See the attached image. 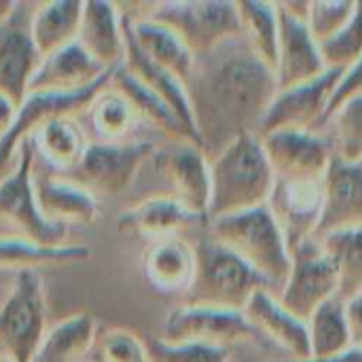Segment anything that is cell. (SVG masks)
<instances>
[{"label":"cell","instance_id":"obj_1","mask_svg":"<svg viewBox=\"0 0 362 362\" xmlns=\"http://www.w3.org/2000/svg\"><path fill=\"white\" fill-rule=\"evenodd\" d=\"M185 89L197 142L208 159L242 136H257L278 93L274 70L255 55L244 36L197 57Z\"/></svg>","mask_w":362,"mask_h":362},{"label":"cell","instance_id":"obj_2","mask_svg":"<svg viewBox=\"0 0 362 362\" xmlns=\"http://www.w3.org/2000/svg\"><path fill=\"white\" fill-rule=\"evenodd\" d=\"M276 176L259 136H242L210 159L208 221L267 204Z\"/></svg>","mask_w":362,"mask_h":362},{"label":"cell","instance_id":"obj_3","mask_svg":"<svg viewBox=\"0 0 362 362\" xmlns=\"http://www.w3.org/2000/svg\"><path fill=\"white\" fill-rule=\"evenodd\" d=\"M206 231L259 274L274 295L284 286L293 259L267 206L206 223Z\"/></svg>","mask_w":362,"mask_h":362},{"label":"cell","instance_id":"obj_4","mask_svg":"<svg viewBox=\"0 0 362 362\" xmlns=\"http://www.w3.org/2000/svg\"><path fill=\"white\" fill-rule=\"evenodd\" d=\"M195 276L182 303L244 312L259 291H269L267 282L255 274L240 257L216 242L208 231L193 244Z\"/></svg>","mask_w":362,"mask_h":362},{"label":"cell","instance_id":"obj_5","mask_svg":"<svg viewBox=\"0 0 362 362\" xmlns=\"http://www.w3.org/2000/svg\"><path fill=\"white\" fill-rule=\"evenodd\" d=\"M142 17L155 19L170 28L191 51L204 57L223 42L242 36V21L238 2L218 0H185V2H157L148 4Z\"/></svg>","mask_w":362,"mask_h":362},{"label":"cell","instance_id":"obj_6","mask_svg":"<svg viewBox=\"0 0 362 362\" xmlns=\"http://www.w3.org/2000/svg\"><path fill=\"white\" fill-rule=\"evenodd\" d=\"M47 331L42 276L38 272H21L0 305V350L15 362H32Z\"/></svg>","mask_w":362,"mask_h":362},{"label":"cell","instance_id":"obj_7","mask_svg":"<svg viewBox=\"0 0 362 362\" xmlns=\"http://www.w3.org/2000/svg\"><path fill=\"white\" fill-rule=\"evenodd\" d=\"M15 168L0 180V221L19 231V238L32 240L45 246L66 244L68 229L49 223L36 202L34 191V146L23 140L17 148Z\"/></svg>","mask_w":362,"mask_h":362},{"label":"cell","instance_id":"obj_8","mask_svg":"<svg viewBox=\"0 0 362 362\" xmlns=\"http://www.w3.org/2000/svg\"><path fill=\"white\" fill-rule=\"evenodd\" d=\"M291 274L280 293L276 295V299L295 318L308 322L318 308L337 297V269L322 250L318 238L299 246L291 255Z\"/></svg>","mask_w":362,"mask_h":362},{"label":"cell","instance_id":"obj_9","mask_svg":"<svg viewBox=\"0 0 362 362\" xmlns=\"http://www.w3.org/2000/svg\"><path fill=\"white\" fill-rule=\"evenodd\" d=\"M112 72L115 70L104 74L98 83L78 91H30L17 106L11 132L0 140V168L15 159L19 144L28 140L40 125L57 119H74L87 112L95 95L110 85Z\"/></svg>","mask_w":362,"mask_h":362},{"label":"cell","instance_id":"obj_10","mask_svg":"<svg viewBox=\"0 0 362 362\" xmlns=\"http://www.w3.org/2000/svg\"><path fill=\"white\" fill-rule=\"evenodd\" d=\"M161 339L229 350L235 344L259 341L261 337L242 312L182 303L165 316Z\"/></svg>","mask_w":362,"mask_h":362},{"label":"cell","instance_id":"obj_11","mask_svg":"<svg viewBox=\"0 0 362 362\" xmlns=\"http://www.w3.org/2000/svg\"><path fill=\"white\" fill-rule=\"evenodd\" d=\"M155 153L157 148L151 142H93L87 144L81 161L70 172V180L91 193L121 195Z\"/></svg>","mask_w":362,"mask_h":362},{"label":"cell","instance_id":"obj_12","mask_svg":"<svg viewBox=\"0 0 362 362\" xmlns=\"http://www.w3.org/2000/svg\"><path fill=\"white\" fill-rule=\"evenodd\" d=\"M344 70H327L322 76L280 89L272 100L257 136H267L282 129H297V132H320L331 95L341 78Z\"/></svg>","mask_w":362,"mask_h":362},{"label":"cell","instance_id":"obj_13","mask_svg":"<svg viewBox=\"0 0 362 362\" xmlns=\"http://www.w3.org/2000/svg\"><path fill=\"white\" fill-rule=\"evenodd\" d=\"M32 2H17L0 21V93L17 106L28 95L30 83L42 62L32 38Z\"/></svg>","mask_w":362,"mask_h":362},{"label":"cell","instance_id":"obj_14","mask_svg":"<svg viewBox=\"0 0 362 362\" xmlns=\"http://www.w3.org/2000/svg\"><path fill=\"white\" fill-rule=\"evenodd\" d=\"M276 180H322L335 159L322 132L282 129L259 138Z\"/></svg>","mask_w":362,"mask_h":362},{"label":"cell","instance_id":"obj_15","mask_svg":"<svg viewBox=\"0 0 362 362\" xmlns=\"http://www.w3.org/2000/svg\"><path fill=\"white\" fill-rule=\"evenodd\" d=\"M265 206L293 255L299 246L318 238L322 180H276Z\"/></svg>","mask_w":362,"mask_h":362},{"label":"cell","instance_id":"obj_16","mask_svg":"<svg viewBox=\"0 0 362 362\" xmlns=\"http://www.w3.org/2000/svg\"><path fill=\"white\" fill-rule=\"evenodd\" d=\"M170 182L176 197L189 212L208 223L210 206V159L191 142H174L172 148L157 151L151 159Z\"/></svg>","mask_w":362,"mask_h":362},{"label":"cell","instance_id":"obj_17","mask_svg":"<svg viewBox=\"0 0 362 362\" xmlns=\"http://www.w3.org/2000/svg\"><path fill=\"white\" fill-rule=\"evenodd\" d=\"M280 15V36H278V57L274 66V76L278 91L310 83L327 72L320 55V45L308 30L305 19L288 13L278 2Z\"/></svg>","mask_w":362,"mask_h":362},{"label":"cell","instance_id":"obj_18","mask_svg":"<svg viewBox=\"0 0 362 362\" xmlns=\"http://www.w3.org/2000/svg\"><path fill=\"white\" fill-rule=\"evenodd\" d=\"M348 229H362V163L335 157L322 178L318 238Z\"/></svg>","mask_w":362,"mask_h":362},{"label":"cell","instance_id":"obj_19","mask_svg":"<svg viewBox=\"0 0 362 362\" xmlns=\"http://www.w3.org/2000/svg\"><path fill=\"white\" fill-rule=\"evenodd\" d=\"M242 314L261 339L274 344L284 354L282 361L310 358L308 325L286 312L272 291H259Z\"/></svg>","mask_w":362,"mask_h":362},{"label":"cell","instance_id":"obj_20","mask_svg":"<svg viewBox=\"0 0 362 362\" xmlns=\"http://www.w3.org/2000/svg\"><path fill=\"white\" fill-rule=\"evenodd\" d=\"M76 42L104 68L115 70L125 59V13L112 2H83Z\"/></svg>","mask_w":362,"mask_h":362},{"label":"cell","instance_id":"obj_21","mask_svg":"<svg viewBox=\"0 0 362 362\" xmlns=\"http://www.w3.org/2000/svg\"><path fill=\"white\" fill-rule=\"evenodd\" d=\"M146 284L163 295H185L195 276V248L182 235L148 242L142 252Z\"/></svg>","mask_w":362,"mask_h":362},{"label":"cell","instance_id":"obj_22","mask_svg":"<svg viewBox=\"0 0 362 362\" xmlns=\"http://www.w3.org/2000/svg\"><path fill=\"white\" fill-rule=\"evenodd\" d=\"M206 225L204 218L189 212L176 197L157 195L125 210L117 218V229L127 235H140L148 242L182 235V231Z\"/></svg>","mask_w":362,"mask_h":362},{"label":"cell","instance_id":"obj_23","mask_svg":"<svg viewBox=\"0 0 362 362\" xmlns=\"http://www.w3.org/2000/svg\"><path fill=\"white\" fill-rule=\"evenodd\" d=\"M40 214L55 225H95L100 218V204L95 195L70 178H40L34 182Z\"/></svg>","mask_w":362,"mask_h":362},{"label":"cell","instance_id":"obj_24","mask_svg":"<svg viewBox=\"0 0 362 362\" xmlns=\"http://www.w3.org/2000/svg\"><path fill=\"white\" fill-rule=\"evenodd\" d=\"M104 70L78 42H72L47 57H42L32 83L30 91H78L93 83H98Z\"/></svg>","mask_w":362,"mask_h":362},{"label":"cell","instance_id":"obj_25","mask_svg":"<svg viewBox=\"0 0 362 362\" xmlns=\"http://www.w3.org/2000/svg\"><path fill=\"white\" fill-rule=\"evenodd\" d=\"M91 259V248L83 244L45 246L19 235H0V272H38L42 267L78 265Z\"/></svg>","mask_w":362,"mask_h":362},{"label":"cell","instance_id":"obj_26","mask_svg":"<svg viewBox=\"0 0 362 362\" xmlns=\"http://www.w3.org/2000/svg\"><path fill=\"white\" fill-rule=\"evenodd\" d=\"M127 25H129L132 38L151 62L165 68L182 83L189 78L195 57L170 28L142 15L140 17L127 15Z\"/></svg>","mask_w":362,"mask_h":362},{"label":"cell","instance_id":"obj_27","mask_svg":"<svg viewBox=\"0 0 362 362\" xmlns=\"http://www.w3.org/2000/svg\"><path fill=\"white\" fill-rule=\"evenodd\" d=\"M110 87L117 89L132 104L138 121H146L155 129L170 136L174 142H191V144H195L191 132L176 117V112L161 98H157L148 87H144L125 66L115 68L112 78H110Z\"/></svg>","mask_w":362,"mask_h":362},{"label":"cell","instance_id":"obj_28","mask_svg":"<svg viewBox=\"0 0 362 362\" xmlns=\"http://www.w3.org/2000/svg\"><path fill=\"white\" fill-rule=\"evenodd\" d=\"M83 15V2L55 0L34 4L32 13V38L42 57L76 42Z\"/></svg>","mask_w":362,"mask_h":362},{"label":"cell","instance_id":"obj_29","mask_svg":"<svg viewBox=\"0 0 362 362\" xmlns=\"http://www.w3.org/2000/svg\"><path fill=\"white\" fill-rule=\"evenodd\" d=\"M98 339V320L89 314H72L51 327L32 362H78Z\"/></svg>","mask_w":362,"mask_h":362},{"label":"cell","instance_id":"obj_30","mask_svg":"<svg viewBox=\"0 0 362 362\" xmlns=\"http://www.w3.org/2000/svg\"><path fill=\"white\" fill-rule=\"evenodd\" d=\"M30 142L49 165L62 172H72L87 148L85 134L74 119H57L40 125L30 136Z\"/></svg>","mask_w":362,"mask_h":362},{"label":"cell","instance_id":"obj_31","mask_svg":"<svg viewBox=\"0 0 362 362\" xmlns=\"http://www.w3.org/2000/svg\"><path fill=\"white\" fill-rule=\"evenodd\" d=\"M318 242L337 269V299L348 303L362 295V229L327 233Z\"/></svg>","mask_w":362,"mask_h":362},{"label":"cell","instance_id":"obj_32","mask_svg":"<svg viewBox=\"0 0 362 362\" xmlns=\"http://www.w3.org/2000/svg\"><path fill=\"white\" fill-rule=\"evenodd\" d=\"M242 36L255 55L267 64L272 70L278 57V36H280V15L278 2H238Z\"/></svg>","mask_w":362,"mask_h":362},{"label":"cell","instance_id":"obj_33","mask_svg":"<svg viewBox=\"0 0 362 362\" xmlns=\"http://www.w3.org/2000/svg\"><path fill=\"white\" fill-rule=\"evenodd\" d=\"M310 337V358H331L352 350L346 303L341 299H331L314 312L305 322Z\"/></svg>","mask_w":362,"mask_h":362},{"label":"cell","instance_id":"obj_34","mask_svg":"<svg viewBox=\"0 0 362 362\" xmlns=\"http://www.w3.org/2000/svg\"><path fill=\"white\" fill-rule=\"evenodd\" d=\"M87 115H89L93 132L102 138V142L123 140L125 136L134 132L138 123V117L132 104L110 85L95 95Z\"/></svg>","mask_w":362,"mask_h":362},{"label":"cell","instance_id":"obj_35","mask_svg":"<svg viewBox=\"0 0 362 362\" xmlns=\"http://www.w3.org/2000/svg\"><path fill=\"white\" fill-rule=\"evenodd\" d=\"M337 159L362 163V98L341 104L322 125Z\"/></svg>","mask_w":362,"mask_h":362},{"label":"cell","instance_id":"obj_36","mask_svg":"<svg viewBox=\"0 0 362 362\" xmlns=\"http://www.w3.org/2000/svg\"><path fill=\"white\" fill-rule=\"evenodd\" d=\"M356 0H310L308 30L318 45L337 36L354 17Z\"/></svg>","mask_w":362,"mask_h":362},{"label":"cell","instance_id":"obj_37","mask_svg":"<svg viewBox=\"0 0 362 362\" xmlns=\"http://www.w3.org/2000/svg\"><path fill=\"white\" fill-rule=\"evenodd\" d=\"M320 55L327 70H348L362 55V0H356V11L350 23L331 40L320 45Z\"/></svg>","mask_w":362,"mask_h":362},{"label":"cell","instance_id":"obj_38","mask_svg":"<svg viewBox=\"0 0 362 362\" xmlns=\"http://www.w3.org/2000/svg\"><path fill=\"white\" fill-rule=\"evenodd\" d=\"M148 362H229V350L195 346V344H168L161 337H142Z\"/></svg>","mask_w":362,"mask_h":362},{"label":"cell","instance_id":"obj_39","mask_svg":"<svg viewBox=\"0 0 362 362\" xmlns=\"http://www.w3.org/2000/svg\"><path fill=\"white\" fill-rule=\"evenodd\" d=\"M102 362H148L144 339L123 327L106 329L98 339Z\"/></svg>","mask_w":362,"mask_h":362},{"label":"cell","instance_id":"obj_40","mask_svg":"<svg viewBox=\"0 0 362 362\" xmlns=\"http://www.w3.org/2000/svg\"><path fill=\"white\" fill-rule=\"evenodd\" d=\"M362 98V55L361 59H356L348 70H344L333 95H331V102H329V108H327V115H325V121L346 102L350 100H356ZM322 121V125H325ZM322 129V127H320Z\"/></svg>","mask_w":362,"mask_h":362},{"label":"cell","instance_id":"obj_41","mask_svg":"<svg viewBox=\"0 0 362 362\" xmlns=\"http://www.w3.org/2000/svg\"><path fill=\"white\" fill-rule=\"evenodd\" d=\"M346 320H348L352 348L362 350V295L346 303Z\"/></svg>","mask_w":362,"mask_h":362},{"label":"cell","instance_id":"obj_42","mask_svg":"<svg viewBox=\"0 0 362 362\" xmlns=\"http://www.w3.org/2000/svg\"><path fill=\"white\" fill-rule=\"evenodd\" d=\"M15 115H17V104L0 93V140L11 132L15 123Z\"/></svg>","mask_w":362,"mask_h":362},{"label":"cell","instance_id":"obj_43","mask_svg":"<svg viewBox=\"0 0 362 362\" xmlns=\"http://www.w3.org/2000/svg\"><path fill=\"white\" fill-rule=\"evenodd\" d=\"M276 362H362V350H348L339 356H331V358H308V361H276Z\"/></svg>","mask_w":362,"mask_h":362},{"label":"cell","instance_id":"obj_44","mask_svg":"<svg viewBox=\"0 0 362 362\" xmlns=\"http://www.w3.org/2000/svg\"><path fill=\"white\" fill-rule=\"evenodd\" d=\"M15 0H0V21H4L8 15H11V11L15 8Z\"/></svg>","mask_w":362,"mask_h":362},{"label":"cell","instance_id":"obj_45","mask_svg":"<svg viewBox=\"0 0 362 362\" xmlns=\"http://www.w3.org/2000/svg\"><path fill=\"white\" fill-rule=\"evenodd\" d=\"M0 362H15L13 358H8L6 354H0Z\"/></svg>","mask_w":362,"mask_h":362}]
</instances>
